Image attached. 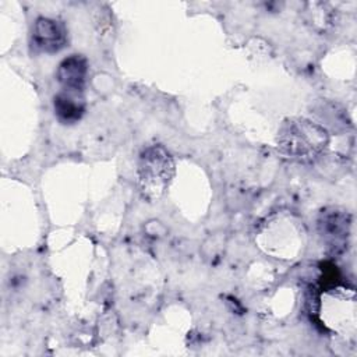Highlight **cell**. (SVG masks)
<instances>
[{
	"instance_id": "obj_1",
	"label": "cell",
	"mask_w": 357,
	"mask_h": 357,
	"mask_svg": "<svg viewBox=\"0 0 357 357\" xmlns=\"http://www.w3.org/2000/svg\"><path fill=\"white\" fill-rule=\"evenodd\" d=\"M329 144L328 130L305 117H289L278 130L276 145L279 152L291 162L312 163Z\"/></svg>"
},
{
	"instance_id": "obj_2",
	"label": "cell",
	"mask_w": 357,
	"mask_h": 357,
	"mask_svg": "<svg viewBox=\"0 0 357 357\" xmlns=\"http://www.w3.org/2000/svg\"><path fill=\"white\" fill-rule=\"evenodd\" d=\"M174 173V160L162 145L145 148L137 163V184L141 195L149 202L159 201L166 194Z\"/></svg>"
},
{
	"instance_id": "obj_3",
	"label": "cell",
	"mask_w": 357,
	"mask_h": 357,
	"mask_svg": "<svg viewBox=\"0 0 357 357\" xmlns=\"http://www.w3.org/2000/svg\"><path fill=\"white\" fill-rule=\"evenodd\" d=\"M350 225V215L342 208L328 206L319 212L318 231L332 252H342L346 248Z\"/></svg>"
},
{
	"instance_id": "obj_4",
	"label": "cell",
	"mask_w": 357,
	"mask_h": 357,
	"mask_svg": "<svg viewBox=\"0 0 357 357\" xmlns=\"http://www.w3.org/2000/svg\"><path fill=\"white\" fill-rule=\"evenodd\" d=\"M32 40L39 50L45 53H57L67 43V28L59 20L39 17L33 24Z\"/></svg>"
},
{
	"instance_id": "obj_5",
	"label": "cell",
	"mask_w": 357,
	"mask_h": 357,
	"mask_svg": "<svg viewBox=\"0 0 357 357\" xmlns=\"http://www.w3.org/2000/svg\"><path fill=\"white\" fill-rule=\"evenodd\" d=\"M86 59L81 54H71L59 64L56 78L63 91L82 93L86 82Z\"/></svg>"
},
{
	"instance_id": "obj_6",
	"label": "cell",
	"mask_w": 357,
	"mask_h": 357,
	"mask_svg": "<svg viewBox=\"0 0 357 357\" xmlns=\"http://www.w3.org/2000/svg\"><path fill=\"white\" fill-rule=\"evenodd\" d=\"M53 107L56 117L64 124H74L81 120L85 112V102L82 93L60 91L54 95Z\"/></svg>"
}]
</instances>
